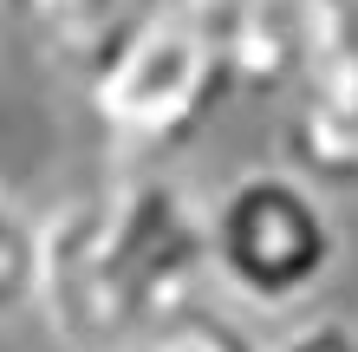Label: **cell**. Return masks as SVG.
Segmentation results:
<instances>
[{
	"label": "cell",
	"instance_id": "cell-1",
	"mask_svg": "<svg viewBox=\"0 0 358 352\" xmlns=\"http://www.w3.org/2000/svg\"><path fill=\"white\" fill-rule=\"evenodd\" d=\"M208 202L170 170H117L39 222L33 307L72 352H117L137 326L202 300Z\"/></svg>",
	"mask_w": 358,
	"mask_h": 352
},
{
	"label": "cell",
	"instance_id": "cell-9",
	"mask_svg": "<svg viewBox=\"0 0 358 352\" xmlns=\"http://www.w3.org/2000/svg\"><path fill=\"white\" fill-rule=\"evenodd\" d=\"M261 352H358V326L345 314H313L300 326H287V333L273 346H261Z\"/></svg>",
	"mask_w": 358,
	"mask_h": 352
},
{
	"label": "cell",
	"instance_id": "cell-3",
	"mask_svg": "<svg viewBox=\"0 0 358 352\" xmlns=\"http://www.w3.org/2000/svg\"><path fill=\"white\" fill-rule=\"evenodd\" d=\"M345 261V229L326 183L293 163H255L208 202V281L261 314H293Z\"/></svg>",
	"mask_w": 358,
	"mask_h": 352
},
{
	"label": "cell",
	"instance_id": "cell-4",
	"mask_svg": "<svg viewBox=\"0 0 358 352\" xmlns=\"http://www.w3.org/2000/svg\"><path fill=\"white\" fill-rule=\"evenodd\" d=\"M228 92L293 98L358 27V0H215Z\"/></svg>",
	"mask_w": 358,
	"mask_h": 352
},
{
	"label": "cell",
	"instance_id": "cell-6",
	"mask_svg": "<svg viewBox=\"0 0 358 352\" xmlns=\"http://www.w3.org/2000/svg\"><path fill=\"white\" fill-rule=\"evenodd\" d=\"M20 33L33 39V52L52 72H72L78 85L98 72V59L117 46V33L131 27L137 0H7Z\"/></svg>",
	"mask_w": 358,
	"mask_h": 352
},
{
	"label": "cell",
	"instance_id": "cell-5",
	"mask_svg": "<svg viewBox=\"0 0 358 352\" xmlns=\"http://www.w3.org/2000/svg\"><path fill=\"white\" fill-rule=\"evenodd\" d=\"M287 150L313 183H358V27L293 92Z\"/></svg>",
	"mask_w": 358,
	"mask_h": 352
},
{
	"label": "cell",
	"instance_id": "cell-10",
	"mask_svg": "<svg viewBox=\"0 0 358 352\" xmlns=\"http://www.w3.org/2000/svg\"><path fill=\"white\" fill-rule=\"evenodd\" d=\"M0 20H7V0H0Z\"/></svg>",
	"mask_w": 358,
	"mask_h": 352
},
{
	"label": "cell",
	"instance_id": "cell-7",
	"mask_svg": "<svg viewBox=\"0 0 358 352\" xmlns=\"http://www.w3.org/2000/svg\"><path fill=\"white\" fill-rule=\"evenodd\" d=\"M117 352H261V346H255V333H248L235 314H222V307H208V300H189L176 314L137 326Z\"/></svg>",
	"mask_w": 358,
	"mask_h": 352
},
{
	"label": "cell",
	"instance_id": "cell-2",
	"mask_svg": "<svg viewBox=\"0 0 358 352\" xmlns=\"http://www.w3.org/2000/svg\"><path fill=\"white\" fill-rule=\"evenodd\" d=\"M228 92L215 0H137L131 27L85 78L98 131L124 157H163L202 131Z\"/></svg>",
	"mask_w": 358,
	"mask_h": 352
},
{
	"label": "cell",
	"instance_id": "cell-8",
	"mask_svg": "<svg viewBox=\"0 0 358 352\" xmlns=\"http://www.w3.org/2000/svg\"><path fill=\"white\" fill-rule=\"evenodd\" d=\"M39 294V222L0 183V320L27 314Z\"/></svg>",
	"mask_w": 358,
	"mask_h": 352
}]
</instances>
